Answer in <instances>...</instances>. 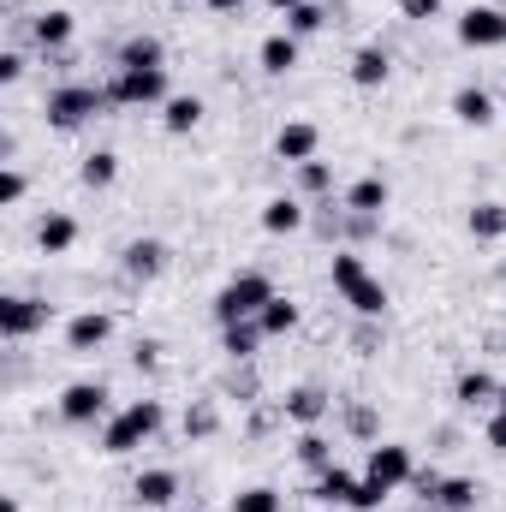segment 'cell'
Here are the masks:
<instances>
[{
  "instance_id": "obj_1",
  "label": "cell",
  "mask_w": 506,
  "mask_h": 512,
  "mask_svg": "<svg viewBox=\"0 0 506 512\" xmlns=\"http://www.w3.org/2000/svg\"><path fill=\"white\" fill-rule=\"evenodd\" d=\"M161 423H167V405H161V399H131L126 411H114V417L102 423L96 447H102L108 459H126V453H137L143 441L161 435Z\"/></svg>"
},
{
  "instance_id": "obj_2",
  "label": "cell",
  "mask_w": 506,
  "mask_h": 512,
  "mask_svg": "<svg viewBox=\"0 0 506 512\" xmlns=\"http://www.w3.org/2000/svg\"><path fill=\"white\" fill-rule=\"evenodd\" d=\"M274 298H280V292H274V280H268L262 268H239V274L215 292V304H209V310H215V322H221V328H233V322H256Z\"/></svg>"
},
{
  "instance_id": "obj_3",
  "label": "cell",
  "mask_w": 506,
  "mask_h": 512,
  "mask_svg": "<svg viewBox=\"0 0 506 512\" xmlns=\"http://www.w3.org/2000/svg\"><path fill=\"white\" fill-rule=\"evenodd\" d=\"M108 84H54L48 102H42V120L54 131H84L96 114H108Z\"/></svg>"
},
{
  "instance_id": "obj_4",
  "label": "cell",
  "mask_w": 506,
  "mask_h": 512,
  "mask_svg": "<svg viewBox=\"0 0 506 512\" xmlns=\"http://www.w3.org/2000/svg\"><path fill=\"white\" fill-rule=\"evenodd\" d=\"M173 90H167V66H114L108 78V102L114 108H161Z\"/></svg>"
},
{
  "instance_id": "obj_5",
  "label": "cell",
  "mask_w": 506,
  "mask_h": 512,
  "mask_svg": "<svg viewBox=\"0 0 506 512\" xmlns=\"http://www.w3.org/2000/svg\"><path fill=\"white\" fill-rule=\"evenodd\" d=\"M54 322V304L48 298H36V292H6L0 298V340L6 346H24L30 334H42Z\"/></svg>"
},
{
  "instance_id": "obj_6",
  "label": "cell",
  "mask_w": 506,
  "mask_h": 512,
  "mask_svg": "<svg viewBox=\"0 0 506 512\" xmlns=\"http://www.w3.org/2000/svg\"><path fill=\"white\" fill-rule=\"evenodd\" d=\"M24 36H30V48L48 60V54H66V48H72L78 18H72L66 6H42V12H30V18H24Z\"/></svg>"
},
{
  "instance_id": "obj_7",
  "label": "cell",
  "mask_w": 506,
  "mask_h": 512,
  "mask_svg": "<svg viewBox=\"0 0 506 512\" xmlns=\"http://www.w3.org/2000/svg\"><path fill=\"white\" fill-rule=\"evenodd\" d=\"M108 382H72V387H60V417L72 423V429H90V423H108Z\"/></svg>"
},
{
  "instance_id": "obj_8",
  "label": "cell",
  "mask_w": 506,
  "mask_h": 512,
  "mask_svg": "<svg viewBox=\"0 0 506 512\" xmlns=\"http://www.w3.org/2000/svg\"><path fill=\"white\" fill-rule=\"evenodd\" d=\"M364 477H376V483H387V489H405V483L417 477V459H411L405 441H376L370 459H364Z\"/></svg>"
},
{
  "instance_id": "obj_9",
  "label": "cell",
  "mask_w": 506,
  "mask_h": 512,
  "mask_svg": "<svg viewBox=\"0 0 506 512\" xmlns=\"http://www.w3.org/2000/svg\"><path fill=\"white\" fill-rule=\"evenodd\" d=\"M280 411H286V423H298V429H322V417L334 411V393L316 387V382L286 387V393H280Z\"/></svg>"
},
{
  "instance_id": "obj_10",
  "label": "cell",
  "mask_w": 506,
  "mask_h": 512,
  "mask_svg": "<svg viewBox=\"0 0 506 512\" xmlns=\"http://www.w3.org/2000/svg\"><path fill=\"white\" fill-rule=\"evenodd\" d=\"M167 262H173V251L161 239H131L126 251H120V274H126L131 286H149V280L167 274Z\"/></svg>"
},
{
  "instance_id": "obj_11",
  "label": "cell",
  "mask_w": 506,
  "mask_h": 512,
  "mask_svg": "<svg viewBox=\"0 0 506 512\" xmlns=\"http://www.w3.org/2000/svg\"><path fill=\"white\" fill-rule=\"evenodd\" d=\"M459 42H465V48H506V12L501 6H465Z\"/></svg>"
},
{
  "instance_id": "obj_12",
  "label": "cell",
  "mask_w": 506,
  "mask_h": 512,
  "mask_svg": "<svg viewBox=\"0 0 506 512\" xmlns=\"http://www.w3.org/2000/svg\"><path fill=\"white\" fill-rule=\"evenodd\" d=\"M108 340H114V316H108V310H78V316L66 322V352H78V358H84V352H102Z\"/></svg>"
},
{
  "instance_id": "obj_13",
  "label": "cell",
  "mask_w": 506,
  "mask_h": 512,
  "mask_svg": "<svg viewBox=\"0 0 506 512\" xmlns=\"http://www.w3.org/2000/svg\"><path fill=\"white\" fill-rule=\"evenodd\" d=\"M274 155L292 161V167H304V161L322 155V131L310 126V120H286V126L274 131Z\"/></svg>"
},
{
  "instance_id": "obj_14",
  "label": "cell",
  "mask_w": 506,
  "mask_h": 512,
  "mask_svg": "<svg viewBox=\"0 0 506 512\" xmlns=\"http://www.w3.org/2000/svg\"><path fill=\"white\" fill-rule=\"evenodd\" d=\"M131 501H137V507H173V501H179V471H167V465L137 471V477H131Z\"/></svg>"
},
{
  "instance_id": "obj_15",
  "label": "cell",
  "mask_w": 506,
  "mask_h": 512,
  "mask_svg": "<svg viewBox=\"0 0 506 512\" xmlns=\"http://www.w3.org/2000/svg\"><path fill=\"white\" fill-rule=\"evenodd\" d=\"M346 78H352L358 90H381V84L393 78V54H387L381 42H364V48L346 60Z\"/></svg>"
},
{
  "instance_id": "obj_16",
  "label": "cell",
  "mask_w": 506,
  "mask_h": 512,
  "mask_svg": "<svg viewBox=\"0 0 506 512\" xmlns=\"http://www.w3.org/2000/svg\"><path fill=\"white\" fill-rule=\"evenodd\" d=\"M453 120L483 131V126H495V120H501V108H495V96H489L483 84H459V90H453Z\"/></svg>"
},
{
  "instance_id": "obj_17",
  "label": "cell",
  "mask_w": 506,
  "mask_h": 512,
  "mask_svg": "<svg viewBox=\"0 0 506 512\" xmlns=\"http://www.w3.org/2000/svg\"><path fill=\"white\" fill-rule=\"evenodd\" d=\"M304 227H310L304 197H268V203H262V233L286 239V233H304Z\"/></svg>"
},
{
  "instance_id": "obj_18",
  "label": "cell",
  "mask_w": 506,
  "mask_h": 512,
  "mask_svg": "<svg viewBox=\"0 0 506 512\" xmlns=\"http://www.w3.org/2000/svg\"><path fill=\"white\" fill-rule=\"evenodd\" d=\"M358 483H364V477H358V471H346V465L334 459V465H328V471L310 483V501H322V507H352Z\"/></svg>"
},
{
  "instance_id": "obj_19",
  "label": "cell",
  "mask_w": 506,
  "mask_h": 512,
  "mask_svg": "<svg viewBox=\"0 0 506 512\" xmlns=\"http://www.w3.org/2000/svg\"><path fill=\"white\" fill-rule=\"evenodd\" d=\"M352 215H387V203H393V191H387V179L381 173H364V179H352L346 185V197H340Z\"/></svg>"
},
{
  "instance_id": "obj_20",
  "label": "cell",
  "mask_w": 506,
  "mask_h": 512,
  "mask_svg": "<svg viewBox=\"0 0 506 512\" xmlns=\"http://www.w3.org/2000/svg\"><path fill=\"white\" fill-rule=\"evenodd\" d=\"M72 245H78V221H72L66 209H48L42 227H36V251L42 256H66Z\"/></svg>"
},
{
  "instance_id": "obj_21",
  "label": "cell",
  "mask_w": 506,
  "mask_h": 512,
  "mask_svg": "<svg viewBox=\"0 0 506 512\" xmlns=\"http://www.w3.org/2000/svg\"><path fill=\"white\" fill-rule=\"evenodd\" d=\"M298 36H286V30H274V36H262V48H256V66L268 72V78H286L292 66H298Z\"/></svg>"
},
{
  "instance_id": "obj_22",
  "label": "cell",
  "mask_w": 506,
  "mask_h": 512,
  "mask_svg": "<svg viewBox=\"0 0 506 512\" xmlns=\"http://www.w3.org/2000/svg\"><path fill=\"white\" fill-rule=\"evenodd\" d=\"M465 233L477 239V245H501L506 239V203H471V215H465Z\"/></svg>"
},
{
  "instance_id": "obj_23",
  "label": "cell",
  "mask_w": 506,
  "mask_h": 512,
  "mask_svg": "<svg viewBox=\"0 0 506 512\" xmlns=\"http://www.w3.org/2000/svg\"><path fill=\"white\" fill-rule=\"evenodd\" d=\"M203 114H209L203 96H167L161 102V126L173 131V137H191V131L203 126Z\"/></svg>"
},
{
  "instance_id": "obj_24",
  "label": "cell",
  "mask_w": 506,
  "mask_h": 512,
  "mask_svg": "<svg viewBox=\"0 0 506 512\" xmlns=\"http://www.w3.org/2000/svg\"><path fill=\"white\" fill-rule=\"evenodd\" d=\"M179 435H185V441H215V435H221V405H215V399H191L185 417H179Z\"/></svg>"
},
{
  "instance_id": "obj_25",
  "label": "cell",
  "mask_w": 506,
  "mask_h": 512,
  "mask_svg": "<svg viewBox=\"0 0 506 512\" xmlns=\"http://www.w3.org/2000/svg\"><path fill=\"white\" fill-rule=\"evenodd\" d=\"M292 459H298L310 477H322V471L334 465V441H328L322 429H298V441H292Z\"/></svg>"
},
{
  "instance_id": "obj_26",
  "label": "cell",
  "mask_w": 506,
  "mask_h": 512,
  "mask_svg": "<svg viewBox=\"0 0 506 512\" xmlns=\"http://www.w3.org/2000/svg\"><path fill=\"white\" fill-rule=\"evenodd\" d=\"M340 298L352 304V316H376V322L387 316V304H393V298H387V286H381L376 274H364V280H352V286H346Z\"/></svg>"
},
{
  "instance_id": "obj_27",
  "label": "cell",
  "mask_w": 506,
  "mask_h": 512,
  "mask_svg": "<svg viewBox=\"0 0 506 512\" xmlns=\"http://www.w3.org/2000/svg\"><path fill=\"white\" fill-rule=\"evenodd\" d=\"M114 179H120V155H114V149H90V155L78 161V185H84V191H108Z\"/></svg>"
},
{
  "instance_id": "obj_28",
  "label": "cell",
  "mask_w": 506,
  "mask_h": 512,
  "mask_svg": "<svg viewBox=\"0 0 506 512\" xmlns=\"http://www.w3.org/2000/svg\"><path fill=\"white\" fill-rule=\"evenodd\" d=\"M262 340H268L262 322H233V328H221V352H227V364H251Z\"/></svg>"
},
{
  "instance_id": "obj_29",
  "label": "cell",
  "mask_w": 506,
  "mask_h": 512,
  "mask_svg": "<svg viewBox=\"0 0 506 512\" xmlns=\"http://www.w3.org/2000/svg\"><path fill=\"white\" fill-rule=\"evenodd\" d=\"M477 501H483L477 477H441V489H435V507L441 512H477Z\"/></svg>"
},
{
  "instance_id": "obj_30",
  "label": "cell",
  "mask_w": 506,
  "mask_h": 512,
  "mask_svg": "<svg viewBox=\"0 0 506 512\" xmlns=\"http://www.w3.org/2000/svg\"><path fill=\"white\" fill-rule=\"evenodd\" d=\"M453 399H459L465 411H477V405H495V399H501V382H495L489 370H465V376L453 382Z\"/></svg>"
},
{
  "instance_id": "obj_31",
  "label": "cell",
  "mask_w": 506,
  "mask_h": 512,
  "mask_svg": "<svg viewBox=\"0 0 506 512\" xmlns=\"http://www.w3.org/2000/svg\"><path fill=\"white\" fill-rule=\"evenodd\" d=\"M167 60V48H161V36H149V30H137L120 42V54H114V66H161Z\"/></svg>"
},
{
  "instance_id": "obj_32",
  "label": "cell",
  "mask_w": 506,
  "mask_h": 512,
  "mask_svg": "<svg viewBox=\"0 0 506 512\" xmlns=\"http://www.w3.org/2000/svg\"><path fill=\"white\" fill-rule=\"evenodd\" d=\"M221 399L256 405V399H262V376H256L251 364H227V376H221Z\"/></svg>"
},
{
  "instance_id": "obj_33",
  "label": "cell",
  "mask_w": 506,
  "mask_h": 512,
  "mask_svg": "<svg viewBox=\"0 0 506 512\" xmlns=\"http://www.w3.org/2000/svg\"><path fill=\"white\" fill-rule=\"evenodd\" d=\"M298 197H310V203H322V197H334V167H328L322 155L298 167Z\"/></svg>"
},
{
  "instance_id": "obj_34",
  "label": "cell",
  "mask_w": 506,
  "mask_h": 512,
  "mask_svg": "<svg viewBox=\"0 0 506 512\" xmlns=\"http://www.w3.org/2000/svg\"><path fill=\"white\" fill-rule=\"evenodd\" d=\"M322 30H328V6H322V0H304V6L286 12V36L304 42V36H322Z\"/></svg>"
},
{
  "instance_id": "obj_35",
  "label": "cell",
  "mask_w": 506,
  "mask_h": 512,
  "mask_svg": "<svg viewBox=\"0 0 506 512\" xmlns=\"http://www.w3.org/2000/svg\"><path fill=\"white\" fill-rule=\"evenodd\" d=\"M227 512H286V495L280 489H268V483H251V489H239Z\"/></svg>"
},
{
  "instance_id": "obj_36",
  "label": "cell",
  "mask_w": 506,
  "mask_h": 512,
  "mask_svg": "<svg viewBox=\"0 0 506 512\" xmlns=\"http://www.w3.org/2000/svg\"><path fill=\"white\" fill-rule=\"evenodd\" d=\"M364 274H370V262L352 251V245H340V251L328 256V280H334V292H346V286H352V280H364Z\"/></svg>"
},
{
  "instance_id": "obj_37",
  "label": "cell",
  "mask_w": 506,
  "mask_h": 512,
  "mask_svg": "<svg viewBox=\"0 0 506 512\" xmlns=\"http://www.w3.org/2000/svg\"><path fill=\"white\" fill-rule=\"evenodd\" d=\"M256 322H262V334H268V340H286V334L298 328V304H292V298L280 292V298H274V304H268V310H262Z\"/></svg>"
},
{
  "instance_id": "obj_38",
  "label": "cell",
  "mask_w": 506,
  "mask_h": 512,
  "mask_svg": "<svg viewBox=\"0 0 506 512\" xmlns=\"http://www.w3.org/2000/svg\"><path fill=\"white\" fill-rule=\"evenodd\" d=\"M346 435H352V441H370V447H376V441H381L376 405H364V399H352V405H346Z\"/></svg>"
},
{
  "instance_id": "obj_39",
  "label": "cell",
  "mask_w": 506,
  "mask_h": 512,
  "mask_svg": "<svg viewBox=\"0 0 506 512\" xmlns=\"http://www.w3.org/2000/svg\"><path fill=\"white\" fill-rule=\"evenodd\" d=\"M381 340H387V328H381L376 316H358V328H352V352H358V358H376Z\"/></svg>"
},
{
  "instance_id": "obj_40",
  "label": "cell",
  "mask_w": 506,
  "mask_h": 512,
  "mask_svg": "<svg viewBox=\"0 0 506 512\" xmlns=\"http://www.w3.org/2000/svg\"><path fill=\"white\" fill-rule=\"evenodd\" d=\"M387 495H393L387 483H376V477H364V483H358V495H352V507H346V512H381V501H387Z\"/></svg>"
},
{
  "instance_id": "obj_41",
  "label": "cell",
  "mask_w": 506,
  "mask_h": 512,
  "mask_svg": "<svg viewBox=\"0 0 506 512\" xmlns=\"http://www.w3.org/2000/svg\"><path fill=\"white\" fill-rule=\"evenodd\" d=\"M161 352H167L161 340H137V346H131V370H137V376H155V370H161Z\"/></svg>"
},
{
  "instance_id": "obj_42",
  "label": "cell",
  "mask_w": 506,
  "mask_h": 512,
  "mask_svg": "<svg viewBox=\"0 0 506 512\" xmlns=\"http://www.w3.org/2000/svg\"><path fill=\"white\" fill-rule=\"evenodd\" d=\"M376 233H381V215H352V209H346V245H352V251H358L364 239H376Z\"/></svg>"
},
{
  "instance_id": "obj_43",
  "label": "cell",
  "mask_w": 506,
  "mask_h": 512,
  "mask_svg": "<svg viewBox=\"0 0 506 512\" xmlns=\"http://www.w3.org/2000/svg\"><path fill=\"white\" fill-rule=\"evenodd\" d=\"M24 191H30V179H24V167H6V173H0V209H12V203H24Z\"/></svg>"
},
{
  "instance_id": "obj_44",
  "label": "cell",
  "mask_w": 506,
  "mask_h": 512,
  "mask_svg": "<svg viewBox=\"0 0 506 512\" xmlns=\"http://www.w3.org/2000/svg\"><path fill=\"white\" fill-rule=\"evenodd\" d=\"M441 6L447 0H399V18L405 24H429V18H441Z\"/></svg>"
},
{
  "instance_id": "obj_45",
  "label": "cell",
  "mask_w": 506,
  "mask_h": 512,
  "mask_svg": "<svg viewBox=\"0 0 506 512\" xmlns=\"http://www.w3.org/2000/svg\"><path fill=\"white\" fill-rule=\"evenodd\" d=\"M411 489H417V501H423V507H435V489H441V471H435V465H417V477H411Z\"/></svg>"
},
{
  "instance_id": "obj_46",
  "label": "cell",
  "mask_w": 506,
  "mask_h": 512,
  "mask_svg": "<svg viewBox=\"0 0 506 512\" xmlns=\"http://www.w3.org/2000/svg\"><path fill=\"white\" fill-rule=\"evenodd\" d=\"M24 78V54L18 48H0V84H18Z\"/></svg>"
},
{
  "instance_id": "obj_47",
  "label": "cell",
  "mask_w": 506,
  "mask_h": 512,
  "mask_svg": "<svg viewBox=\"0 0 506 512\" xmlns=\"http://www.w3.org/2000/svg\"><path fill=\"white\" fill-rule=\"evenodd\" d=\"M483 441H489L495 453H506V411H495V417H489V429H483Z\"/></svg>"
},
{
  "instance_id": "obj_48",
  "label": "cell",
  "mask_w": 506,
  "mask_h": 512,
  "mask_svg": "<svg viewBox=\"0 0 506 512\" xmlns=\"http://www.w3.org/2000/svg\"><path fill=\"white\" fill-rule=\"evenodd\" d=\"M209 12H221V18H233V12H245V0H203Z\"/></svg>"
},
{
  "instance_id": "obj_49",
  "label": "cell",
  "mask_w": 506,
  "mask_h": 512,
  "mask_svg": "<svg viewBox=\"0 0 506 512\" xmlns=\"http://www.w3.org/2000/svg\"><path fill=\"white\" fill-rule=\"evenodd\" d=\"M268 6H274V12L286 18V12H292V6H304V0H268Z\"/></svg>"
},
{
  "instance_id": "obj_50",
  "label": "cell",
  "mask_w": 506,
  "mask_h": 512,
  "mask_svg": "<svg viewBox=\"0 0 506 512\" xmlns=\"http://www.w3.org/2000/svg\"><path fill=\"white\" fill-rule=\"evenodd\" d=\"M0 512H24V507H18V495H6V501H0Z\"/></svg>"
},
{
  "instance_id": "obj_51",
  "label": "cell",
  "mask_w": 506,
  "mask_h": 512,
  "mask_svg": "<svg viewBox=\"0 0 506 512\" xmlns=\"http://www.w3.org/2000/svg\"><path fill=\"white\" fill-rule=\"evenodd\" d=\"M495 411H506V382H501V399H495Z\"/></svg>"
},
{
  "instance_id": "obj_52",
  "label": "cell",
  "mask_w": 506,
  "mask_h": 512,
  "mask_svg": "<svg viewBox=\"0 0 506 512\" xmlns=\"http://www.w3.org/2000/svg\"><path fill=\"white\" fill-rule=\"evenodd\" d=\"M328 512H346V507H328Z\"/></svg>"
},
{
  "instance_id": "obj_53",
  "label": "cell",
  "mask_w": 506,
  "mask_h": 512,
  "mask_svg": "<svg viewBox=\"0 0 506 512\" xmlns=\"http://www.w3.org/2000/svg\"><path fill=\"white\" fill-rule=\"evenodd\" d=\"M423 512H441V507H423Z\"/></svg>"
}]
</instances>
